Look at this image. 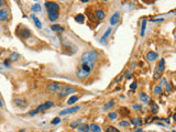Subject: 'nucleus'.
Here are the masks:
<instances>
[{
	"mask_svg": "<svg viewBox=\"0 0 176 132\" xmlns=\"http://www.w3.org/2000/svg\"><path fill=\"white\" fill-rule=\"evenodd\" d=\"M97 58H98V53L94 51V50H90V51H86L85 53H83L81 61L83 64L84 63H86V64H94V62Z\"/></svg>",
	"mask_w": 176,
	"mask_h": 132,
	"instance_id": "1",
	"label": "nucleus"
},
{
	"mask_svg": "<svg viewBox=\"0 0 176 132\" xmlns=\"http://www.w3.org/2000/svg\"><path fill=\"white\" fill-rule=\"evenodd\" d=\"M77 89H76V87H74V86H67V85H63V87L61 89V91H59V94L58 96L61 98L63 97H65V96H67V95H71L73 94V92H75Z\"/></svg>",
	"mask_w": 176,
	"mask_h": 132,
	"instance_id": "2",
	"label": "nucleus"
},
{
	"mask_svg": "<svg viewBox=\"0 0 176 132\" xmlns=\"http://www.w3.org/2000/svg\"><path fill=\"white\" fill-rule=\"evenodd\" d=\"M45 8L47 9V13H58V11H59V5L57 2L46 1Z\"/></svg>",
	"mask_w": 176,
	"mask_h": 132,
	"instance_id": "3",
	"label": "nucleus"
},
{
	"mask_svg": "<svg viewBox=\"0 0 176 132\" xmlns=\"http://www.w3.org/2000/svg\"><path fill=\"white\" fill-rule=\"evenodd\" d=\"M62 87H63V85L59 84V82H51L47 86V90L51 92H59Z\"/></svg>",
	"mask_w": 176,
	"mask_h": 132,
	"instance_id": "4",
	"label": "nucleus"
},
{
	"mask_svg": "<svg viewBox=\"0 0 176 132\" xmlns=\"http://www.w3.org/2000/svg\"><path fill=\"white\" fill-rule=\"evenodd\" d=\"M79 106H75V107H72V108H67V109H64V110H62L59 112V114L61 116H65V114H69V113H74V112L78 111L79 110Z\"/></svg>",
	"mask_w": 176,
	"mask_h": 132,
	"instance_id": "5",
	"label": "nucleus"
},
{
	"mask_svg": "<svg viewBox=\"0 0 176 132\" xmlns=\"http://www.w3.org/2000/svg\"><path fill=\"white\" fill-rule=\"evenodd\" d=\"M53 106H54V102H53V101H51V100H49V101H46L45 104H42V105H40L39 107L36 108V110H38V111L40 112L41 110H43V109H44V110H46V109L51 108V107H53Z\"/></svg>",
	"mask_w": 176,
	"mask_h": 132,
	"instance_id": "6",
	"label": "nucleus"
},
{
	"mask_svg": "<svg viewBox=\"0 0 176 132\" xmlns=\"http://www.w3.org/2000/svg\"><path fill=\"white\" fill-rule=\"evenodd\" d=\"M17 34H18L21 39H26V38H29V36L31 35V32H30L29 29H23L22 31L17 32Z\"/></svg>",
	"mask_w": 176,
	"mask_h": 132,
	"instance_id": "7",
	"label": "nucleus"
},
{
	"mask_svg": "<svg viewBox=\"0 0 176 132\" xmlns=\"http://www.w3.org/2000/svg\"><path fill=\"white\" fill-rule=\"evenodd\" d=\"M158 58V54L156 52H152V51H150L147 54V59L148 61H150V62H154L155 59H157Z\"/></svg>",
	"mask_w": 176,
	"mask_h": 132,
	"instance_id": "8",
	"label": "nucleus"
},
{
	"mask_svg": "<svg viewBox=\"0 0 176 132\" xmlns=\"http://www.w3.org/2000/svg\"><path fill=\"white\" fill-rule=\"evenodd\" d=\"M119 20H120V13H119V12H116L115 14H112V16L110 18V24H111V25L117 24V23L119 22Z\"/></svg>",
	"mask_w": 176,
	"mask_h": 132,
	"instance_id": "9",
	"label": "nucleus"
},
{
	"mask_svg": "<svg viewBox=\"0 0 176 132\" xmlns=\"http://www.w3.org/2000/svg\"><path fill=\"white\" fill-rule=\"evenodd\" d=\"M14 102H15V105L19 106L20 108H25L26 106H28V101L24 100V99H15Z\"/></svg>",
	"mask_w": 176,
	"mask_h": 132,
	"instance_id": "10",
	"label": "nucleus"
},
{
	"mask_svg": "<svg viewBox=\"0 0 176 132\" xmlns=\"http://www.w3.org/2000/svg\"><path fill=\"white\" fill-rule=\"evenodd\" d=\"M77 76L79 78H85V77H87V76L90 74V73H88V72H86V71H84V69H82V68H79L78 71H77Z\"/></svg>",
	"mask_w": 176,
	"mask_h": 132,
	"instance_id": "11",
	"label": "nucleus"
},
{
	"mask_svg": "<svg viewBox=\"0 0 176 132\" xmlns=\"http://www.w3.org/2000/svg\"><path fill=\"white\" fill-rule=\"evenodd\" d=\"M51 30L53 32H63L64 31V28H63L62 25H58V24H52Z\"/></svg>",
	"mask_w": 176,
	"mask_h": 132,
	"instance_id": "12",
	"label": "nucleus"
},
{
	"mask_svg": "<svg viewBox=\"0 0 176 132\" xmlns=\"http://www.w3.org/2000/svg\"><path fill=\"white\" fill-rule=\"evenodd\" d=\"M89 130L92 131V132H101V128L99 127L98 124H96V123H92L89 125Z\"/></svg>",
	"mask_w": 176,
	"mask_h": 132,
	"instance_id": "13",
	"label": "nucleus"
},
{
	"mask_svg": "<svg viewBox=\"0 0 176 132\" xmlns=\"http://www.w3.org/2000/svg\"><path fill=\"white\" fill-rule=\"evenodd\" d=\"M7 18H8V10H6V9L0 10V20L5 21V20H7Z\"/></svg>",
	"mask_w": 176,
	"mask_h": 132,
	"instance_id": "14",
	"label": "nucleus"
},
{
	"mask_svg": "<svg viewBox=\"0 0 176 132\" xmlns=\"http://www.w3.org/2000/svg\"><path fill=\"white\" fill-rule=\"evenodd\" d=\"M164 68H165V61H164V58H161L160 59V64H158V67H157L156 71L158 73H162L164 71Z\"/></svg>",
	"mask_w": 176,
	"mask_h": 132,
	"instance_id": "15",
	"label": "nucleus"
},
{
	"mask_svg": "<svg viewBox=\"0 0 176 132\" xmlns=\"http://www.w3.org/2000/svg\"><path fill=\"white\" fill-rule=\"evenodd\" d=\"M31 18H32V20H33V22H34V24H35L36 28H38V29H41V28H42V23L40 22V20H39L38 18H36V16H35L34 14H32V15H31Z\"/></svg>",
	"mask_w": 176,
	"mask_h": 132,
	"instance_id": "16",
	"label": "nucleus"
},
{
	"mask_svg": "<svg viewBox=\"0 0 176 132\" xmlns=\"http://www.w3.org/2000/svg\"><path fill=\"white\" fill-rule=\"evenodd\" d=\"M78 130L79 132H89V125L88 124H79L78 125Z\"/></svg>",
	"mask_w": 176,
	"mask_h": 132,
	"instance_id": "17",
	"label": "nucleus"
},
{
	"mask_svg": "<svg viewBox=\"0 0 176 132\" xmlns=\"http://www.w3.org/2000/svg\"><path fill=\"white\" fill-rule=\"evenodd\" d=\"M110 33H111V29H108V30H107V32H106L105 34L101 36V39H100V43H101V44H105V41L107 40L108 36L110 35Z\"/></svg>",
	"mask_w": 176,
	"mask_h": 132,
	"instance_id": "18",
	"label": "nucleus"
},
{
	"mask_svg": "<svg viewBox=\"0 0 176 132\" xmlns=\"http://www.w3.org/2000/svg\"><path fill=\"white\" fill-rule=\"evenodd\" d=\"M105 12L102 11V10H97V11H96V18H97L98 20H102L105 18Z\"/></svg>",
	"mask_w": 176,
	"mask_h": 132,
	"instance_id": "19",
	"label": "nucleus"
},
{
	"mask_svg": "<svg viewBox=\"0 0 176 132\" xmlns=\"http://www.w3.org/2000/svg\"><path fill=\"white\" fill-rule=\"evenodd\" d=\"M49 14V19H50V21H56V20L58 19V16H59V14L58 13H47Z\"/></svg>",
	"mask_w": 176,
	"mask_h": 132,
	"instance_id": "20",
	"label": "nucleus"
},
{
	"mask_svg": "<svg viewBox=\"0 0 176 132\" xmlns=\"http://www.w3.org/2000/svg\"><path fill=\"white\" fill-rule=\"evenodd\" d=\"M140 99H141V101H143V102H145V104H148L149 101H151V99H150V97H149L148 95H145V94H142L140 95Z\"/></svg>",
	"mask_w": 176,
	"mask_h": 132,
	"instance_id": "21",
	"label": "nucleus"
},
{
	"mask_svg": "<svg viewBox=\"0 0 176 132\" xmlns=\"http://www.w3.org/2000/svg\"><path fill=\"white\" fill-rule=\"evenodd\" d=\"M77 100H78V96H72V97L68 98L67 104H68V105H74Z\"/></svg>",
	"mask_w": 176,
	"mask_h": 132,
	"instance_id": "22",
	"label": "nucleus"
},
{
	"mask_svg": "<svg viewBox=\"0 0 176 132\" xmlns=\"http://www.w3.org/2000/svg\"><path fill=\"white\" fill-rule=\"evenodd\" d=\"M32 11L33 12H40L41 11V5L40 3H35L32 6Z\"/></svg>",
	"mask_w": 176,
	"mask_h": 132,
	"instance_id": "23",
	"label": "nucleus"
},
{
	"mask_svg": "<svg viewBox=\"0 0 176 132\" xmlns=\"http://www.w3.org/2000/svg\"><path fill=\"white\" fill-rule=\"evenodd\" d=\"M131 123L134 124V125H141L142 124V120L140 118H134L131 120Z\"/></svg>",
	"mask_w": 176,
	"mask_h": 132,
	"instance_id": "24",
	"label": "nucleus"
},
{
	"mask_svg": "<svg viewBox=\"0 0 176 132\" xmlns=\"http://www.w3.org/2000/svg\"><path fill=\"white\" fill-rule=\"evenodd\" d=\"M75 20H76V22L83 23V22H84V20H85V16L83 15V14H77V15L75 16Z\"/></svg>",
	"mask_w": 176,
	"mask_h": 132,
	"instance_id": "25",
	"label": "nucleus"
},
{
	"mask_svg": "<svg viewBox=\"0 0 176 132\" xmlns=\"http://www.w3.org/2000/svg\"><path fill=\"white\" fill-rule=\"evenodd\" d=\"M81 119L79 120H77V121H74V122H72L71 123V128H73V129H76V128H78V125L81 124Z\"/></svg>",
	"mask_w": 176,
	"mask_h": 132,
	"instance_id": "26",
	"label": "nucleus"
},
{
	"mask_svg": "<svg viewBox=\"0 0 176 132\" xmlns=\"http://www.w3.org/2000/svg\"><path fill=\"white\" fill-rule=\"evenodd\" d=\"M145 26H147V21H145V20H143V21H142V28H141V36H143V35H144Z\"/></svg>",
	"mask_w": 176,
	"mask_h": 132,
	"instance_id": "27",
	"label": "nucleus"
},
{
	"mask_svg": "<svg viewBox=\"0 0 176 132\" xmlns=\"http://www.w3.org/2000/svg\"><path fill=\"white\" fill-rule=\"evenodd\" d=\"M117 117H118L117 112H110V113L108 114V118L110 119V120H115V119H117Z\"/></svg>",
	"mask_w": 176,
	"mask_h": 132,
	"instance_id": "28",
	"label": "nucleus"
},
{
	"mask_svg": "<svg viewBox=\"0 0 176 132\" xmlns=\"http://www.w3.org/2000/svg\"><path fill=\"white\" fill-rule=\"evenodd\" d=\"M114 104H115V101H114V100H110V101H109L108 104H107V105H106L105 107H104V110H108L109 108H111L112 106H114Z\"/></svg>",
	"mask_w": 176,
	"mask_h": 132,
	"instance_id": "29",
	"label": "nucleus"
},
{
	"mask_svg": "<svg viewBox=\"0 0 176 132\" xmlns=\"http://www.w3.org/2000/svg\"><path fill=\"white\" fill-rule=\"evenodd\" d=\"M162 92V87L161 86H156V87L154 88V94L155 95H160Z\"/></svg>",
	"mask_w": 176,
	"mask_h": 132,
	"instance_id": "30",
	"label": "nucleus"
},
{
	"mask_svg": "<svg viewBox=\"0 0 176 132\" xmlns=\"http://www.w3.org/2000/svg\"><path fill=\"white\" fill-rule=\"evenodd\" d=\"M106 132H120V131H119L118 129H116L115 127H108Z\"/></svg>",
	"mask_w": 176,
	"mask_h": 132,
	"instance_id": "31",
	"label": "nucleus"
},
{
	"mask_svg": "<svg viewBox=\"0 0 176 132\" xmlns=\"http://www.w3.org/2000/svg\"><path fill=\"white\" fill-rule=\"evenodd\" d=\"M119 124H120L121 125V127H129V125H130V123H129V122L128 121H120V123H119Z\"/></svg>",
	"mask_w": 176,
	"mask_h": 132,
	"instance_id": "32",
	"label": "nucleus"
},
{
	"mask_svg": "<svg viewBox=\"0 0 176 132\" xmlns=\"http://www.w3.org/2000/svg\"><path fill=\"white\" fill-rule=\"evenodd\" d=\"M17 57H19V55L17 54V53H13V54H11V56H10V59H11V61H15Z\"/></svg>",
	"mask_w": 176,
	"mask_h": 132,
	"instance_id": "33",
	"label": "nucleus"
},
{
	"mask_svg": "<svg viewBox=\"0 0 176 132\" xmlns=\"http://www.w3.org/2000/svg\"><path fill=\"white\" fill-rule=\"evenodd\" d=\"M132 108H133L134 110H141V109H142L141 105H133V106H132Z\"/></svg>",
	"mask_w": 176,
	"mask_h": 132,
	"instance_id": "34",
	"label": "nucleus"
},
{
	"mask_svg": "<svg viewBox=\"0 0 176 132\" xmlns=\"http://www.w3.org/2000/svg\"><path fill=\"white\" fill-rule=\"evenodd\" d=\"M61 122V119L59 118H55L54 120H52V124H57V123H59Z\"/></svg>",
	"mask_w": 176,
	"mask_h": 132,
	"instance_id": "35",
	"label": "nucleus"
},
{
	"mask_svg": "<svg viewBox=\"0 0 176 132\" xmlns=\"http://www.w3.org/2000/svg\"><path fill=\"white\" fill-rule=\"evenodd\" d=\"M152 111H153V112H157V111H158V107H157L156 105H153V106H152Z\"/></svg>",
	"mask_w": 176,
	"mask_h": 132,
	"instance_id": "36",
	"label": "nucleus"
},
{
	"mask_svg": "<svg viewBox=\"0 0 176 132\" xmlns=\"http://www.w3.org/2000/svg\"><path fill=\"white\" fill-rule=\"evenodd\" d=\"M160 74H161V73H158L157 71H155V73H154V78H155V79L160 78V77H161V75H160Z\"/></svg>",
	"mask_w": 176,
	"mask_h": 132,
	"instance_id": "37",
	"label": "nucleus"
},
{
	"mask_svg": "<svg viewBox=\"0 0 176 132\" xmlns=\"http://www.w3.org/2000/svg\"><path fill=\"white\" fill-rule=\"evenodd\" d=\"M171 90H172V84H170V82H168V84L166 85V91L170 92Z\"/></svg>",
	"mask_w": 176,
	"mask_h": 132,
	"instance_id": "38",
	"label": "nucleus"
},
{
	"mask_svg": "<svg viewBox=\"0 0 176 132\" xmlns=\"http://www.w3.org/2000/svg\"><path fill=\"white\" fill-rule=\"evenodd\" d=\"M130 87H131V89H135V88H137V82H132Z\"/></svg>",
	"mask_w": 176,
	"mask_h": 132,
	"instance_id": "39",
	"label": "nucleus"
},
{
	"mask_svg": "<svg viewBox=\"0 0 176 132\" xmlns=\"http://www.w3.org/2000/svg\"><path fill=\"white\" fill-rule=\"evenodd\" d=\"M166 84V80H165V79H162L161 80V85H165Z\"/></svg>",
	"mask_w": 176,
	"mask_h": 132,
	"instance_id": "40",
	"label": "nucleus"
},
{
	"mask_svg": "<svg viewBox=\"0 0 176 132\" xmlns=\"http://www.w3.org/2000/svg\"><path fill=\"white\" fill-rule=\"evenodd\" d=\"M127 78H130V72H127Z\"/></svg>",
	"mask_w": 176,
	"mask_h": 132,
	"instance_id": "41",
	"label": "nucleus"
},
{
	"mask_svg": "<svg viewBox=\"0 0 176 132\" xmlns=\"http://www.w3.org/2000/svg\"><path fill=\"white\" fill-rule=\"evenodd\" d=\"M2 106H3V104H2V100H1V99H0V107H2Z\"/></svg>",
	"mask_w": 176,
	"mask_h": 132,
	"instance_id": "42",
	"label": "nucleus"
},
{
	"mask_svg": "<svg viewBox=\"0 0 176 132\" xmlns=\"http://www.w3.org/2000/svg\"><path fill=\"white\" fill-rule=\"evenodd\" d=\"M135 132H142V129H141V128H140V129H138V130L135 131Z\"/></svg>",
	"mask_w": 176,
	"mask_h": 132,
	"instance_id": "43",
	"label": "nucleus"
},
{
	"mask_svg": "<svg viewBox=\"0 0 176 132\" xmlns=\"http://www.w3.org/2000/svg\"><path fill=\"white\" fill-rule=\"evenodd\" d=\"M2 5H3V1H0V8L2 7Z\"/></svg>",
	"mask_w": 176,
	"mask_h": 132,
	"instance_id": "44",
	"label": "nucleus"
},
{
	"mask_svg": "<svg viewBox=\"0 0 176 132\" xmlns=\"http://www.w3.org/2000/svg\"><path fill=\"white\" fill-rule=\"evenodd\" d=\"M19 132H25V131H24V130H20Z\"/></svg>",
	"mask_w": 176,
	"mask_h": 132,
	"instance_id": "45",
	"label": "nucleus"
}]
</instances>
